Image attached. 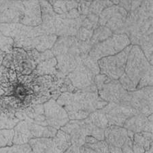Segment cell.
<instances>
[{"label":"cell","instance_id":"5","mask_svg":"<svg viewBox=\"0 0 153 153\" xmlns=\"http://www.w3.org/2000/svg\"><path fill=\"white\" fill-rule=\"evenodd\" d=\"M94 75L93 71L82 62L74 70L68 74V78L70 79L72 85L78 89H82L85 92H97L96 88L93 86Z\"/></svg>","mask_w":153,"mask_h":153},{"label":"cell","instance_id":"6","mask_svg":"<svg viewBox=\"0 0 153 153\" xmlns=\"http://www.w3.org/2000/svg\"><path fill=\"white\" fill-rule=\"evenodd\" d=\"M127 12L121 7L112 6L105 9L101 14L100 24L105 25L108 28L115 31L120 28L125 21Z\"/></svg>","mask_w":153,"mask_h":153},{"label":"cell","instance_id":"7","mask_svg":"<svg viewBox=\"0 0 153 153\" xmlns=\"http://www.w3.org/2000/svg\"><path fill=\"white\" fill-rule=\"evenodd\" d=\"M50 3L53 4V10L58 14H63L64 12H66L68 10L74 8L78 6V3L75 1H51Z\"/></svg>","mask_w":153,"mask_h":153},{"label":"cell","instance_id":"3","mask_svg":"<svg viewBox=\"0 0 153 153\" xmlns=\"http://www.w3.org/2000/svg\"><path fill=\"white\" fill-rule=\"evenodd\" d=\"M132 46H129L116 56L102 58L98 62L101 73L112 80L120 78L124 73L125 63Z\"/></svg>","mask_w":153,"mask_h":153},{"label":"cell","instance_id":"9","mask_svg":"<svg viewBox=\"0 0 153 153\" xmlns=\"http://www.w3.org/2000/svg\"><path fill=\"white\" fill-rule=\"evenodd\" d=\"M92 34L93 31L91 30H88V29H86V28L81 27L80 28V30H79L77 34L78 39L82 42L87 40L88 42L90 41L91 37H92Z\"/></svg>","mask_w":153,"mask_h":153},{"label":"cell","instance_id":"2","mask_svg":"<svg viewBox=\"0 0 153 153\" xmlns=\"http://www.w3.org/2000/svg\"><path fill=\"white\" fill-rule=\"evenodd\" d=\"M124 74L137 89L152 85V68L137 45L134 46L128 55Z\"/></svg>","mask_w":153,"mask_h":153},{"label":"cell","instance_id":"1","mask_svg":"<svg viewBox=\"0 0 153 153\" xmlns=\"http://www.w3.org/2000/svg\"><path fill=\"white\" fill-rule=\"evenodd\" d=\"M91 46L75 37H62L54 46L53 52L58 61V67L63 74H68L83 61Z\"/></svg>","mask_w":153,"mask_h":153},{"label":"cell","instance_id":"4","mask_svg":"<svg viewBox=\"0 0 153 153\" xmlns=\"http://www.w3.org/2000/svg\"><path fill=\"white\" fill-rule=\"evenodd\" d=\"M130 43L131 41L127 36L114 35L102 43L93 45L88 56L97 61V59L101 57L114 55L123 50Z\"/></svg>","mask_w":153,"mask_h":153},{"label":"cell","instance_id":"8","mask_svg":"<svg viewBox=\"0 0 153 153\" xmlns=\"http://www.w3.org/2000/svg\"><path fill=\"white\" fill-rule=\"evenodd\" d=\"M111 35H112V32L109 29L103 27L98 28L96 29L95 32L92 36V38L91 39V46H92V44H95L98 43L99 42L103 40Z\"/></svg>","mask_w":153,"mask_h":153}]
</instances>
